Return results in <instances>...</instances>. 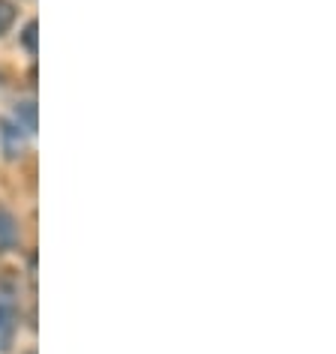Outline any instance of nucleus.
Here are the masks:
<instances>
[{"label": "nucleus", "mask_w": 336, "mask_h": 354, "mask_svg": "<svg viewBox=\"0 0 336 354\" xmlns=\"http://www.w3.org/2000/svg\"><path fill=\"white\" fill-rule=\"evenodd\" d=\"M15 304L10 295H0V354L10 351V345L15 339Z\"/></svg>", "instance_id": "obj_1"}, {"label": "nucleus", "mask_w": 336, "mask_h": 354, "mask_svg": "<svg viewBox=\"0 0 336 354\" xmlns=\"http://www.w3.org/2000/svg\"><path fill=\"white\" fill-rule=\"evenodd\" d=\"M0 141H3V153L10 156V159L21 156V150H24L21 123H15V120H0Z\"/></svg>", "instance_id": "obj_2"}, {"label": "nucleus", "mask_w": 336, "mask_h": 354, "mask_svg": "<svg viewBox=\"0 0 336 354\" xmlns=\"http://www.w3.org/2000/svg\"><path fill=\"white\" fill-rule=\"evenodd\" d=\"M15 241H19V225H15V216L0 205V250H12Z\"/></svg>", "instance_id": "obj_3"}, {"label": "nucleus", "mask_w": 336, "mask_h": 354, "mask_svg": "<svg viewBox=\"0 0 336 354\" xmlns=\"http://www.w3.org/2000/svg\"><path fill=\"white\" fill-rule=\"evenodd\" d=\"M24 120V132H33L37 129V105L33 102H24V105H19V111H15V123H21Z\"/></svg>", "instance_id": "obj_4"}, {"label": "nucleus", "mask_w": 336, "mask_h": 354, "mask_svg": "<svg viewBox=\"0 0 336 354\" xmlns=\"http://www.w3.org/2000/svg\"><path fill=\"white\" fill-rule=\"evenodd\" d=\"M15 21V6L10 0H0V33L10 30V24Z\"/></svg>", "instance_id": "obj_5"}, {"label": "nucleus", "mask_w": 336, "mask_h": 354, "mask_svg": "<svg viewBox=\"0 0 336 354\" xmlns=\"http://www.w3.org/2000/svg\"><path fill=\"white\" fill-rule=\"evenodd\" d=\"M21 42H24V48H28L30 55H37V21H30L28 28H24Z\"/></svg>", "instance_id": "obj_6"}]
</instances>
